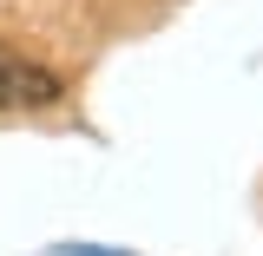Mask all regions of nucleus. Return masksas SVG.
Listing matches in <instances>:
<instances>
[{"label": "nucleus", "mask_w": 263, "mask_h": 256, "mask_svg": "<svg viewBox=\"0 0 263 256\" xmlns=\"http://www.w3.org/2000/svg\"><path fill=\"white\" fill-rule=\"evenodd\" d=\"M60 256H119V250H92V243H66Z\"/></svg>", "instance_id": "2"}, {"label": "nucleus", "mask_w": 263, "mask_h": 256, "mask_svg": "<svg viewBox=\"0 0 263 256\" xmlns=\"http://www.w3.org/2000/svg\"><path fill=\"white\" fill-rule=\"evenodd\" d=\"M53 99H60V72L53 66L0 46V112H27V105H53Z\"/></svg>", "instance_id": "1"}]
</instances>
